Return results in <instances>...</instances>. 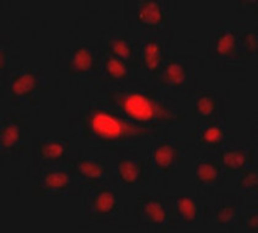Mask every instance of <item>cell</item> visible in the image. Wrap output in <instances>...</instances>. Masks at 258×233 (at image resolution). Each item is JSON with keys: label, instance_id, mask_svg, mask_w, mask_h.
I'll list each match as a JSON object with an SVG mask.
<instances>
[{"label": "cell", "instance_id": "1", "mask_svg": "<svg viewBox=\"0 0 258 233\" xmlns=\"http://www.w3.org/2000/svg\"><path fill=\"white\" fill-rule=\"evenodd\" d=\"M94 98L111 106L132 122L147 128H173L184 124L186 114L166 90L147 80L96 86Z\"/></svg>", "mask_w": 258, "mask_h": 233}, {"label": "cell", "instance_id": "2", "mask_svg": "<svg viewBox=\"0 0 258 233\" xmlns=\"http://www.w3.org/2000/svg\"><path fill=\"white\" fill-rule=\"evenodd\" d=\"M69 128L73 135L86 140L95 150L111 151L166 134V129L147 128L132 122L94 97L81 101L79 111L69 114Z\"/></svg>", "mask_w": 258, "mask_h": 233}, {"label": "cell", "instance_id": "3", "mask_svg": "<svg viewBox=\"0 0 258 233\" xmlns=\"http://www.w3.org/2000/svg\"><path fill=\"white\" fill-rule=\"evenodd\" d=\"M124 16L131 29L139 36L147 33H173L172 24L177 15V3L169 0L125 2Z\"/></svg>", "mask_w": 258, "mask_h": 233}, {"label": "cell", "instance_id": "4", "mask_svg": "<svg viewBox=\"0 0 258 233\" xmlns=\"http://www.w3.org/2000/svg\"><path fill=\"white\" fill-rule=\"evenodd\" d=\"M49 81L42 69L14 68L2 75L3 95H8L15 107H33L40 103V95L49 90Z\"/></svg>", "mask_w": 258, "mask_h": 233}, {"label": "cell", "instance_id": "5", "mask_svg": "<svg viewBox=\"0 0 258 233\" xmlns=\"http://www.w3.org/2000/svg\"><path fill=\"white\" fill-rule=\"evenodd\" d=\"M195 144L187 137H172L167 134L148 139V162L151 176L169 178L182 167Z\"/></svg>", "mask_w": 258, "mask_h": 233}, {"label": "cell", "instance_id": "6", "mask_svg": "<svg viewBox=\"0 0 258 233\" xmlns=\"http://www.w3.org/2000/svg\"><path fill=\"white\" fill-rule=\"evenodd\" d=\"M242 26L236 21H219L210 36L207 55L217 61L219 71H237L247 61L240 41Z\"/></svg>", "mask_w": 258, "mask_h": 233}, {"label": "cell", "instance_id": "7", "mask_svg": "<svg viewBox=\"0 0 258 233\" xmlns=\"http://www.w3.org/2000/svg\"><path fill=\"white\" fill-rule=\"evenodd\" d=\"M35 170L33 194L36 196H77L83 192V187L70 170L68 159L57 164L37 166Z\"/></svg>", "mask_w": 258, "mask_h": 233}, {"label": "cell", "instance_id": "8", "mask_svg": "<svg viewBox=\"0 0 258 233\" xmlns=\"http://www.w3.org/2000/svg\"><path fill=\"white\" fill-rule=\"evenodd\" d=\"M149 162L143 159L137 147L123 146L114 150L112 159V181L118 187L142 188L150 184Z\"/></svg>", "mask_w": 258, "mask_h": 233}, {"label": "cell", "instance_id": "9", "mask_svg": "<svg viewBox=\"0 0 258 233\" xmlns=\"http://www.w3.org/2000/svg\"><path fill=\"white\" fill-rule=\"evenodd\" d=\"M136 216L139 226L149 232L176 231L175 216L171 198L161 194L142 193L136 205Z\"/></svg>", "mask_w": 258, "mask_h": 233}, {"label": "cell", "instance_id": "10", "mask_svg": "<svg viewBox=\"0 0 258 233\" xmlns=\"http://www.w3.org/2000/svg\"><path fill=\"white\" fill-rule=\"evenodd\" d=\"M119 199L111 184L88 185L84 195V216L91 224L118 222Z\"/></svg>", "mask_w": 258, "mask_h": 233}, {"label": "cell", "instance_id": "11", "mask_svg": "<svg viewBox=\"0 0 258 233\" xmlns=\"http://www.w3.org/2000/svg\"><path fill=\"white\" fill-rule=\"evenodd\" d=\"M173 33H147L138 36L139 70L147 74V81H151L159 74L162 66L175 55L171 48Z\"/></svg>", "mask_w": 258, "mask_h": 233}, {"label": "cell", "instance_id": "12", "mask_svg": "<svg viewBox=\"0 0 258 233\" xmlns=\"http://www.w3.org/2000/svg\"><path fill=\"white\" fill-rule=\"evenodd\" d=\"M193 58L195 57L175 54L149 83L155 84L166 91L170 90L190 96L199 86L193 66Z\"/></svg>", "mask_w": 258, "mask_h": 233}, {"label": "cell", "instance_id": "13", "mask_svg": "<svg viewBox=\"0 0 258 233\" xmlns=\"http://www.w3.org/2000/svg\"><path fill=\"white\" fill-rule=\"evenodd\" d=\"M29 116L9 112L0 120V151L5 159L18 161L27 153L31 134L25 122Z\"/></svg>", "mask_w": 258, "mask_h": 233}, {"label": "cell", "instance_id": "14", "mask_svg": "<svg viewBox=\"0 0 258 233\" xmlns=\"http://www.w3.org/2000/svg\"><path fill=\"white\" fill-rule=\"evenodd\" d=\"M68 165L81 187L113 183L112 161L108 156L81 155L80 150L70 153Z\"/></svg>", "mask_w": 258, "mask_h": 233}, {"label": "cell", "instance_id": "15", "mask_svg": "<svg viewBox=\"0 0 258 233\" xmlns=\"http://www.w3.org/2000/svg\"><path fill=\"white\" fill-rule=\"evenodd\" d=\"M226 172L215 152L198 151L192 168V184L202 199L212 195L215 188L225 184Z\"/></svg>", "mask_w": 258, "mask_h": 233}, {"label": "cell", "instance_id": "16", "mask_svg": "<svg viewBox=\"0 0 258 233\" xmlns=\"http://www.w3.org/2000/svg\"><path fill=\"white\" fill-rule=\"evenodd\" d=\"M231 102L228 95L220 94L207 86H198L190 95V111L192 117L198 122L229 119Z\"/></svg>", "mask_w": 258, "mask_h": 233}, {"label": "cell", "instance_id": "17", "mask_svg": "<svg viewBox=\"0 0 258 233\" xmlns=\"http://www.w3.org/2000/svg\"><path fill=\"white\" fill-rule=\"evenodd\" d=\"M243 199L235 193H219L213 206L204 207L203 224L212 222L229 231H240Z\"/></svg>", "mask_w": 258, "mask_h": 233}, {"label": "cell", "instance_id": "18", "mask_svg": "<svg viewBox=\"0 0 258 233\" xmlns=\"http://www.w3.org/2000/svg\"><path fill=\"white\" fill-rule=\"evenodd\" d=\"M67 71L70 76L85 81H92L96 77L100 65V48L83 42L75 48L67 50Z\"/></svg>", "mask_w": 258, "mask_h": 233}, {"label": "cell", "instance_id": "19", "mask_svg": "<svg viewBox=\"0 0 258 233\" xmlns=\"http://www.w3.org/2000/svg\"><path fill=\"white\" fill-rule=\"evenodd\" d=\"M100 49L112 57L124 61L139 71L138 42L120 30L103 31L100 38Z\"/></svg>", "mask_w": 258, "mask_h": 233}, {"label": "cell", "instance_id": "20", "mask_svg": "<svg viewBox=\"0 0 258 233\" xmlns=\"http://www.w3.org/2000/svg\"><path fill=\"white\" fill-rule=\"evenodd\" d=\"M192 137L196 139L195 146H197L198 151L217 152L232 137L230 119L198 122Z\"/></svg>", "mask_w": 258, "mask_h": 233}, {"label": "cell", "instance_id": "21", "mask_svg": "<svg viewBox=\"0 0 258 233\" xmlns=\"http://www.w3.org/2000/svg\"><path fill=\"white\" fill-rule=\"evenodd\" d=\"M100 65L97 70L96 77L94 79L95 88L102 85H111V84H124L139 81V71L124 61L112 57L108 53L100 49Z\"/></svg>", "mask_w": 258, "mask_h": 233}, {"label": "cell", "instance_id": "22", "mask_svg": "<svg viewBox=\"0 0 258 233\" xmlns=\"http://www.w3.org/2000/svg\"><path fill=\"white\" fill-rule=\"evenodd\" d=\"M215 153L226 175H236L257 160L256 150L251 145L237 141L234 137H231Z\"/></svg>", "mask_w": 258, "mask_h": 233}, {"label": "cell", "instance_id": "23", "mask_svg": "<svg viewBox=\"0 0 258 233\" xmlns=\"http://www.w3.org/2000/svg\"><path fill=\"white\" fill-rule=\"evenodd\" d=\"M70 144L67 137H36L32 144L35 167L61 162L68 159Z\"/></svg>", "mask_w": 258, "mask_h": 233}, {"label": "cell", "instance_id": "24", "mask_svg": "<svg viewBox=\"0 0 258 233\" xmlns=\"http://www.w3.org/2000/svg\"><path fill=\"white\" fill-rule=\"evenodd\" d=\"M175 216L176 231H186L187 228L197 223L201 217V206L197 199L192 196H175L171 198Z\"/></svg>", "mask_w": 258, "mask_h": 233}, {"label": "cell", "instance_id": "25", "mask_svg": "<svg viewBox=\"0 0 258 233\" xmlns=\"http://www.w3.org/2000/svg\"><path fill=\"white\" fill-rule=\"evenodd\" d=\"M235 176L237 194L241 196H257V160Z\"/></svg>", "mask_w": 258, "mask_h": 233}, {"label": "cell", "instance_id": "26", "mask_svg": "<svg viewBox=\"0 0 258 233\" xmlns=\"http://www.w3.org/2000/svg\"><path fill=\"white\" fill-rule=\"evenodd\" d=\"M257 27L253 29H247L243 25L240 31V41L241 47H242L243 53L247 59L257 58Z\"/></svg>", "mask_w": 258, "mask_h": 233}, {"label": "cell", "instance_id": "27", "mask_svg": "<svg viewBox=\"0 0 258 233\" xmlns=\"http://www.w3.org/2000/svg\"><path fill=\"white\" fill-rule=\"evenodd\" d=\"M257 205L246 207L245 215H242V218H241V226H243V231L257 232Z\"/></svg>", "mask_w": 258, "mask_h": 233}, {"label": "cell", "instance_id": "28", "mask_svg": "<svg viewBox=\"0 0 258 233\" xmlns=\"http://www.w3.org/2000/svg\"><path fill=\"white\" fill-rule=\"evenodd\" d=\"M2 58H0V63H2V75L5 74L10 68L8 66V63H9V59L11 57L10 49H9V43L7 42H3L2 43Z\"/></svg>", "mask_w": 258, "mask_h": 233}]
</instances>
